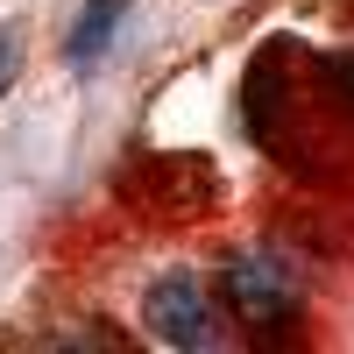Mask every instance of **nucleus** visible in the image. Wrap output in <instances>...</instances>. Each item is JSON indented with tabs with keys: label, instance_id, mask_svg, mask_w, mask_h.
I'll use <instances>...</instances> for the list:
<instances>
[{
	"label": "nucleus",
	"instance_id": "nucleus-1",
	"mask_svg": "<svg viewBox=\"0 0 354 354\" xmlns=\"http://www.w3.org/2000/svg\"><path fill=\"white\" fill-rule=\"evenodd\" d=\"M227 305L248 319V326H283L298 312V270L270 248H248L227 262Z\"/></svg>",
	"mask_w": 354,
	"mask_h": 354
},
{
	"label": "nucleus",
	"instance_id": "nucleus-2",
	"mask_svg": "<svg viewBox=\"0 0 354 354\" xmlns=\"http://www.w3.org/2000/svg\"><path fill=\"white\" fill-rule=\"evenodd\" d=\"M142 326L149 340L163 347H213V305H205V290L192 270H170L149 283V298H142Z\"/></svg>",
	"mask_w": 354,
	"mask_h": 354
},
{
	"label": "nucleus",
	"instance_id": "nucleus-3",
	"mask_svg": "<svg viewBox=\"0 0 354 354\" xmlns=\"http://www.w3.org/2000/svg\"><path fill=\"white\" fill-rule=\"evenodd\" d=\"M128 21V8L121 0H85V15H78V28H71V43H64V57L78 71H93L100 57H106V43H113V28Z\"/></svg>",
	"mask_w": 354,
	"mask_h": 354
},
{
	"label": "nucleus",
	"instance_id": "nucleus-4",
	"mask_svg": "<svg viewBox=\"0 0 354 354\" xmlns=\"http://www.w3.org/2000/svg\"><path fill=\"white\" fill-rule=\"evenodd\" d=\"M15 71H21V28L8 21V28H0V100H8V85H15Z\"/></svg>",
	"mask_w": 354,
	"mask_h": 354
}]
</instances>
